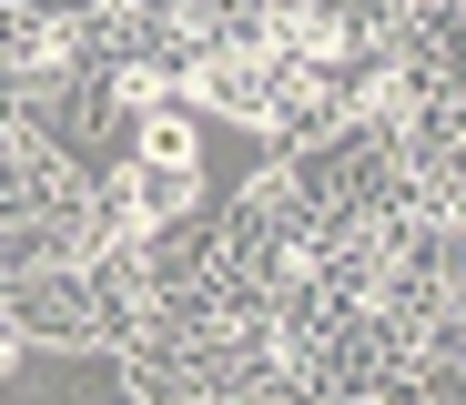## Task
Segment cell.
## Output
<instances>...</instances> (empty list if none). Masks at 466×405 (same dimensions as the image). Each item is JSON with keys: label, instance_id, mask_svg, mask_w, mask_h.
Masks as SVG:
<instances>
[{"label": "cell", "instance_id": "cell-1", "mask_svg": "<svg viewBox=\"0 0 466 405\" xmlns=\"http://www.w3.org/2000/svg\"><path fill=\"white\" fill-rule=\"evenodd\" d=\"M61 345V355H112L102 345V294L82 264H11V355Z\"/></svg>", "mask_w": 466, "mask_h": 405}, {"label": "cell", "instance_id": "cell-2", "mask_svg": "<svg viewBox=\"0 0 466 405\" xmlns=\"http://www.w3.org/2000/svg\"><path fill=\"white\" fill-rule=\"evenodd\" d=\"M193 102L213 112V122H244V132H284L294 122V102H304V61H284V51H233V61H203L193 71Z\"/></svg>", "mask_w": 466, "mask_h": 405}, {"label": "cell", "instance_id": "cell-3", "mask_svg": "<svg viewBox=\"0 0 466 405\" xmlns=\"http://www.w3.org/2000/svg\"><path fill=\"white\" fill-rule=\"evenodd\" d=\"M132 152H142V162H183V173H203V102L152 112V122L132 132Z\"/></svg>", "mask_w": 466, "mask_h": 405}, {"label": "cell", "instance_id": "cell-4", "mask_svg": "<svg viewBox=\"0 0 466 405\" xmlns=\"http://www.w3.org/2000/svg\"><path fill=\"white\" fill-rule=\"evenodd\" d=\"M406 213L446 243H466V173H406Z\"/></svg>", "mask_w": 466, "mask_h": 405}]
</instances>
